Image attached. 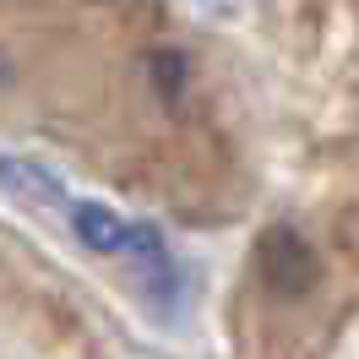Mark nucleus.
Listing matches in <instances>:
<instances>
[{
    "label": "nucleus",
    "mask_w": 359,
    "mask_h": 359,
    "mask_svg": "<svg viewBox=\"0 0 359 359\" xmlns=\"http://www.w3.org/2000/svg\"><path fill=\"white\" fill-rule=\"evenodd\" d=\"M66 224H71V234H76V245L93 250V256H126V250H131V234H136V224L126 212H114L109 202H71Z\"/></svg>",
    "instance_id": "3"
},
{
    "label": "nucleus",
    "mask_w": 359,
    "mask_h": 359,
    "mask_svg": "<svg viewBox=\"0 0 359 359\" xmlns=\"http://www.w3.org/2000/svg\"><path fill=\"white\" fill-rule=\"evenodd\" d=\"M0 76H6V60H0Z\"/></svg>",
    "instance_id": "5"
},
{
    "label": "nucleus",
    "mask_w": 359,
    "mask_h": 359,
    "mask_svg": "<svg viewBox=\"0 0 359 359\" xmlns=\"http://www.w3.org/2000/svg\"><path fill=\"white\" fill-rule=\"evenodd\" d=\"M262 278L278 294H305L316 283V250L294 234L289 224H278L262 234Z\"/></svg>",
    "instance_id": "2"
},
{
    "label": "nucleus",
    "mask_w": 359,
    "mask_h": 359,
    "mask_svg": "<svg viewBox=\"0 0 359 359\" xmlns=\"http://www.w3.org/2000/svg\"><path fill=\"white\" fill-rule=\"evenodd\" d=\"M126 262H131L136 289L147 294L153 316H163V321H169V305H175V299H180V289H185V272H180V256L169 250V240L158 234V224H136L131 250H126Z\"/></svg>",
    "instance_id": "1"
},
{
    "label": "nucleus",
    "mask_w": 359,
    "mask_h": 359,
    "mask_svg": "<svg viewBox=\"0 0 359 359\" xmlns=\"http://www.w3.org/2000/svg\"><path fill=\"white\" fill-rule=\"evenodd\" d=\"M0 191H11L17 202L27 207H60V212H71V191L60 185V175L55 169H44V163H33V158H11L0 153Z\"/></svg>",
    "instance_id": "4"
}]
</instances>
